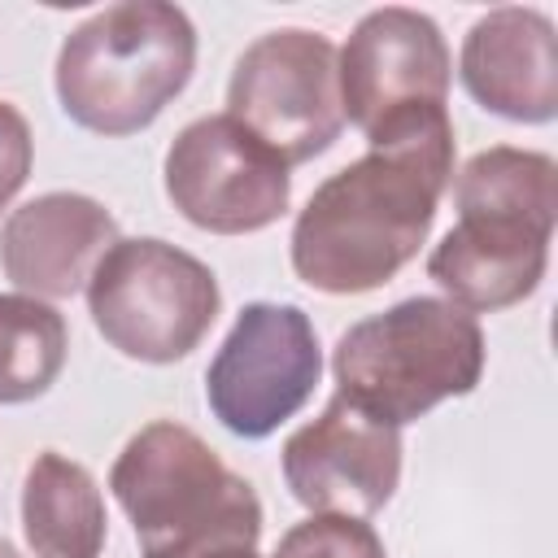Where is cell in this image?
<instances>
[{"label":"cell","mask_w":558,"mask_h":558,"mask_svg":"<svg viewBox=\"0 0 558 558\" xmlns=\"http://www.w3.org/2000/svg\"><path fill=\"white\" fill-rule=\"evenodd\" d=\"M161 183L170 205L214 235L266 231L292 201L288 166L227 113L196 118L170 140Z\"/></svg>","instance_id":"obj_9"},{"label":"cell","mask_w":558,"mask_h":558,"mask_svg":"<svg viewBox=\"0 0 558 558\" xmlns=\"http://www.w3.org/2000/svg\"><path fill=\"white\" fill-rule=\"evenodd\" d=\"M31 166H35L31 126H26V118H22L17 105L0 100V209H9V201L26 187Z\"/></svg>","instance_id":"obj_17"},{"label":"cell","mask_w":558,"mask_h":558,"mask_svg":"<svg viewBox=\"0 0 558 558\" xmlns=\"http://www.w3.org/2000/svg\"><path fill=\"white\" fill-rule=\"evenodd\" d=\"M458 74L471 100L506 122L545 126L558 118V39L541 9L506 4L475 17Z\"/></svg>","instance_id":"obj_12"},{"label":"cell","mask_w":558,"mask_h":558,"mask_svg":"<svg viewBox=\"0 0 558 558\" xmlns=\"http://www.w3.org/2000/svg\"><path fill=\"white\" fill-rule=\"evenodd\" d=\"M480 318L440 296H405L357 318L331 349L336 392L388 427L432 414L449 397L475 392L484 375Z\"/></svg>","instance_id":"obj_5"},{"label":"cell","mask_w":558,"mask_h":558,"mask_svg":"<svg viewBox=\"0 0 558 558\" xmlns=\"http://www.w3.org/2000/svg\"><path fill=\"white\" fill-rule=\"evenodd\" d=\"M318 375L323 349L310 314L292 301H248L205 371V401L231 436L266 440L314 397Z\"/></svg>","instance_id":"obj_8"},{"label":"cell","mask_w":558,"mask_h":558,"mask_svg":"<svg viewBox=\"0 0 558 558\" xmlns=\"http://www.w3.org/2000/svg\"><path fill=\"white\" fill-rule=\"evenodd\" d=\"M227 118L262 140L288 170L327 153L344 131L336 44L301 26L253 39L231 70Z\"/></svg>","instance_id":"obj_7"},{"label":"cell","mask_w":558,"mask_h":558,"mask_svg":"<svg viewBox=\"0 0 558 558\" xmlns=\"http://www.w3.org/2000/svg\"><path fill=\"white\" fill-rule=\"evenodd\" d=\"M105 532H109V514L96 475L57 449L35 453L22 480V536L31 554L100 558Z\"/></svg>","instance_id":"obj_14"},{"label":"cell","mask_w":558,"mask_h":558,"mask_svg":"<svg viewBox=\"0 0 558 558\" xmlns=\"http://www.w3.org/2000/svg\"><path fill=\"white\" fill-rule=\"evenodd\" d=\"M83 292L105 344L148 366L187 357L222 310L214 270L157 235H118Z\"/></svg>","instance_id":"obj_6"},{"label":"cell","mask_w":558,"mask_h":558,"mask_svg":"<svg viewBox=\"0 0 558 558\" xmlns=\"http://www.w3.org/2000/svg\"><path fill=\"white\" fill-rule=\"evenodd\" d=\"M449 187L458 222L427 253V279L466 314L527 301L549 266L558 161L536 148L493 144L475 153Z\"/></svg>","instance_id":"obj_2"},{"label":"cell","mask_w":558,"mask_h":558,"mask_svg":"<svg viewBox=\"0 0 558 558\" xmlns=\"http://www.w3.org/2000/svg\"><path fill=\"white\" fill-rule=\"evenodd\" d=\"M270 558H388V554L366 519L310 514L305 523L283 532V541Z\"/></svg>","instance_id":"obj_16"},{"label":"cell","mask_w":558,"mask_h":558,"mask_svg":"<svg viewBox=\"0 0 558 558\" xmlns=\"http://www.w3.org/2000/svg\"><path fill=\"white\" fill-rule=\"evenodd\" d=\"M340 109L366 140L445 109L453 57L440 26L418 9H371L336 52Z\"/></svg>","instance_id":"obj_10"},{"label":"cell","mask_w":558,"mask_h":558,"mask_svg":"<svg viewBox=\"0 0 558 558\" xmlns=\"http://www.w3.org/2000/svg\"><path fill=\"white\" fill-rule=\"evenodd\" d=\"M196 26L166 0H118L61 39L57 100L92 135H135L192 83Z\"/></svg>","instance_id":"obj_4"},{"label":"cell","mask_w":558,"mask_h":558,"mask_svg":"<svg viewBox=\"0 0 558 558\" xmlns=\"http://www.w3.org/2000/svg\"><path fill=\"white\" fill-rule=\"evenodd\" d=\"M70 353L65 318L26 292H0V405L44 397Z\"/></svg>","instance_id":"obj_15"},{"label":"cell","mask_w":558,"mask_h":558,"mask_svg":"<svg viewBox=\"0 0 558 558\" xmlns=\"http://www.w3.org/2000/svg\"><path fill=\"white\" fill-rule=\"evenodd\" d=\"M140 558H248L262 541V501L192 427L157 418L109 466Z\"/></svg>","instance_id":"obj_3"},{"label":"cell","mask_w":558,"mask_h":558,"mask_svg":"<svg viewBox=\"0 0 558 558\" xmlns=\"http://www.w3.org/2000/svg\"><path fill=\"white\" fill-rule=\"evenodd\" d=\"M0 558H22V554H17V549H13V545L0 536Z\"/></svg>","instance_id":"obj_18"},{"label":"cell","mask_w":558,"mask_h":558,"mask_svg":"<svg viewBox=\"0 0 558 558\" xmlns=\"http://www.w3.org/2000/svg\"><path fill=\"white\" fill-rule=\"evenodd\" d=\"M327 174L292 222V270L327 296H362L397 279L436 222L440 196L453 183L449 109L418 113Z\"/></svg>","instance_id":"obj_1"},{"label":"cell","mask_w":558,"mask_h":558,"mask_svg":"<svg viewBox=\"0 0 558 558\" xmlns=\"http://www.w3.org/2000/svg\"><path fill=\"white\" fill-rule=\"evenodd\" d=\"M401 427H388L331 392L318 418L283 440V484L310 514L371 519L401 484Z\"/></svg>","instance_id":"obj_11"},{"label":"cell","mask_w":558,"mask_h":558,"mask_svg":"<svg viewBox=\"0 0 558 558\" xmlns=\"http://www.w3.org/2000/svg\"><path fill=\"white\" fill-rule=\"evenodd\" d=\"M113 214L83 192H44L9 209L0 227L4 279L39 301H65L87 288L96 262L113 248Z\"/></svg>","instance_id":"obj_13"}]
</instances>
